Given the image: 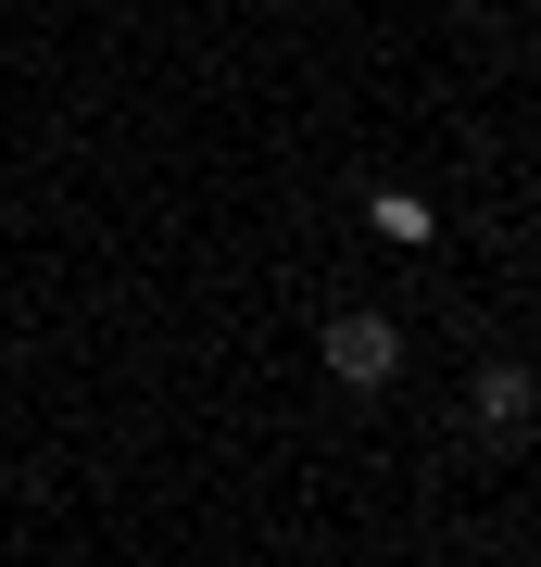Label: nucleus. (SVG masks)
Returning <instances> with one entry per match:
<instances>
[{
    "label": "nucleus",
    "mask_w": 541,
    "mask_h": 567,
    "mask_svg": "<svg viewBox=\"0 0 541 567\" xmlns=\"http://www.w3.org/2000/svg\"><path fill=\"white\" fill-rule=\"evenodd\" d=\"M466 429H479L491 454H517L529 429H541V379H529L517 353H503V365H479V379H466Z\"/></svg>",
    "instance_id": "f257e3e1"
},
{
    "label": "nucleus",
    "mask_w": 541,
    "mask_h": 567,
    "mask_svg": "<svg viewBox=\"0 0 541 567\" xmlns=\"http://www.w3.org/2000/svg\"><path fill=\"white\" fill-rule=\"evenodd\" d=\"M315 353H327V379H341V391H391V379H403V328H391V316H365V303H353V316H327V341H315Z\"/></svg>",
    "instance_id": "f03ea898"
}]
</instances>
